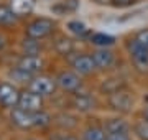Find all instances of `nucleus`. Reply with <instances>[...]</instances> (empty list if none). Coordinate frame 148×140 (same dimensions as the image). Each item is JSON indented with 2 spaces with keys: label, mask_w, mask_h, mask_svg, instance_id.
<instances>
[{
  "label": "nucleus",
  "mask_w": 148,
  "mask_h": 140,
  "mask_svg": "<svg viewBox=\"0 0 148 140\" xmlns=\"http://www.w3.org/2000/svg\"><path fill=\"white\" fill-rule=\"evenodd\" d=\"M68 28H69V32L74 33L76 36H86L87 35V28H86V25L82 22H69L68 23Z\"/></svg>",
  "instance_id": "21"
},
{
  "label": "nucleus",
  "mask_w": 148,
  "mask_h": 140,
  "mask_svg": "<svg viewBox=\"0 0 148 140\" xmlns=\"http://www.w3.org/2000/svg\"><path fill=\"white\" fill-rule=\"evenodd\" d=\"M28 89L38 96H51L56 91V81H53L48 76H33L32 81L28 82Z\"/></svg>",
  "instance_id": "4"
},
{
  "label": "nucleus",
  "mask_w": 148,
  "mask_h": 140,
  "mask_svg": "<svg viewBox=\"0 0 148 140\" xmlns=\"http://www.w3.org/2000/svg\"><path fill=\"white\" fill-rule=\"evenodd\" d=\"M23 49L27 51V54H38V51H40L38 40L28 36V40H25V41H23Z\"/></svg>",
  "instance_id": "23"
},
{
  "label": "nucleus",
  "mask_w": 148,
  "mask_h": 140,
  "mask_svg": "<svg viewBox=\"0 0 148 140\" xmlns=\"http://www.w3.org/2000/svg\"><path fill=\"white\" fill-rule=\"evenodd\" d=\"M95 3H101V5H104V3H109L110 0H94Z\"/></svg>",
  "instance_id": "31"
},
{
  "label": "nucleus",
  "mask_w": 148,
  "mask_h": 140,
  "mask_svg": "<svg viewBox=\"0 0 148 140\" xmlns=\"http://www.w3.org/2000/svg\"><path fill=\"white\" fill-rule=\"evenodd\" d=\"M18 20V15L8 5H0V27H12Z\"/></svg>",
  "instance_id": "14"
},
{
  "label": "nucleus",
  "mask_w": 148,
  "mask_h": 140,
  "mask_svg": "<svg viewBox=\"0 0 148 140\" xmlns=\"http://www.w3.org/2000/svg\"><path fill=\"white\" fill-rule=\"evenodd\" d=\"M115 38L110 36V35H106V33H92L90 35V43L95 45V46H101V48H107L114 45Z\"/></svg>",
  "instance_id": "18"
},
{
  "label": "nucleus",
  "mask_w": 148,
  "mask_h": 140,
  "mask_svg": "<svg viewBox=\"0 0 148 140\" xmlns=\"http://www.w3.org/2000/svg\"><path fill=\"white\" fill-rule=\"evenodd\" d=\"M71 66L79 76H87L95 69V65L90 54H76L71 59Z\"/></svg>",
  "instance_id": "9"
},
{
  "label": "nucleus",
  "mask_w": 148,
  "mask_h": 140,
  "mask_svg": "<svg viewBox=\"0 0 148 140\" xmlns=\"http://www.w3.org/2000/svg\"><path fill=\"white\" fill-rule=\"evenodd\" d=\"M12 122L18 127V129L28 130L35 127V112H28L25 109L15 107L12 110Z\"/></svg>",
  "instance_id": "8"
},
{
  "label": "nucleus",
  "mask_w": 148,
  "mask_h": 140,
  "mask_svg": "<svg viewBox=\"0 0 148 140\" xmlns=\"http://www.w3.org/2000/svg\"><path fill=\"white\" fill-rule=\"evenodd\" d=\"M107 140H132L130 132H120V134H109L106 137Z\"/></svg>",
  "instance_id": "25"
},
{
  "label": "nucleus",
  "mask_w": 148,
  "mask_h": 140,
  "mask_svg": "<svg viewBox=\"0 0 148 140\" xmlns=\"http://www.w3.org/2000/svg\"><path fill=\"white\" fill-rule=\"evenodd\" d=\"M73 106L76 110H81V112H87L90 109H94L95 101L94 97L89 96V94H76L73 99Z\"/></svg>",
  "instance_id": "12"
},
{
  "label": "nucleus",
  "mask_w": 148,
  "mask_h": 140,
  "mask_svg": "<svg viewBox=\"0 0 148 140\" xmlns=\"http://www.w3.org/2000/svg\"><path fill=\"white\" fill-rule=\"evenodd\" d=\"M10 74H12V78H13L15 81H18V82H30L32 81V78H33L32 74H28V73H25V71H21L20 68H15Z\"/></svg>",
  "instance_id": "24"
},
{
  "label": "nucleus",
  "mask_w": 148,
  "mask_h": 140,
  "mask_svg": "<svg viewBox=\"0 0 148 140\" xmlns=\"http://www.w3.org/2000/svg\"><path fill=\"white\" fill-rule=\"evenodd\" d=\"M56 86L66 92H77L82 86V81L76 71H63L56 78Z\"/></svg>",
  "instance_id": "5"
},
{
  "label": "nucleus",
  "mask_w": 148,
  "mask_h": 140,
  "mask_svg": "<svg viewBox=\"0 0 148 140\" xmlns=\"http://www.w3.org/2000/svg\"><path fill=\"white\" fill-rule=\"evenodd\" d=\"M16 68H20L21 71H25V73H28V74L35 76L38 71L43 68V61H41V58H40L38 54H25L23 58H20Z\"/></svg>",
  "instance_id": "11"
},
{
  "label": "nucleus",
  "mask_w": 148,
  "mask_h": 140,
  "mask_svg": "<svg viewBox=\"0 0 148 140\" xmlns=\"http://www.w3.org/2000/svg\"><path fill=\"white\" fill-rule=\"evenodd\" d=\"M32 140H35V139H32Z\"/></svg>",
  "instance_id": "33"
},
{
  "label": "nucleus",
  "mask_w": 148,
  "mask_h": 140,
  "mask_svg": "<svg viewBox=\"0 0 148 140\" xmlns=\"http://www.w3.org/2000/svg\"><path fill=\"white\" fill-rule=\"evenodd\" d=\"M49 122H51V117L46 112H43V109L35 112V127H46L49 125Z\"/></svg>",
  "instance_id": "22"
},
{
  "label": "nucleus",
  "mask_w": 148,
  "mask_h": 140,
  "mask_svg": "<svg viewBox=\"0 0 148 140\" xmlns=\"http://www.w3.org/2000/svg\"><path fill=\"white\" fill-rule=\"evenodd\" d=\"M123 87H127L125 81L120 79V78H110V79H107L101 84V91L104 94H112V92L119 91V89H123Z\"/></svg>",
  "instance_id": "15"
},
{
  "label": "nucleus",
  "mask_w": 148,
  "mask_h": 140,
  "mask_svg": "<svg viewBox=\"0 0 148 140\" xmlns=\"http://www.w3.org/2000/svg\"><path fill=\"white\" fill-rule=\"evenodd\" d=\"M20 99V91L15 86H12L8 82L0 84V104L3 107H16Z\"/></svg>",
  "instance_id": "7"
},
{
  "label": "nucleus",
  "mask_w": 148,
  "mask_h": 140,
  "mask_svg": "<svg viewBox=\"0 0 148 140\" xmlns=\"http://www.w3.org/2000/svg\"><path fill=\"white\" fill-rule=\"evenodd\" d=\"M127 49L130 54L133 66L137 68V71L140 73H148V48H145L137 38L128 40L127 43Z\"/></svg>",
  "instance_id": "1"
},
{
  "label": "nucleus",
  "mask_w": 148,
  "mask_h": 140,
  "mask_svg": "<svg viewBox=\"0 0 148 140\" xmlns=\"http://www.w3.org/2000/svg\"><path fill=\"white\" fill-rule=\"evenodd\" d=\"M106 140H107V139H106Z\"/></svg>",
  "instance_id": "34"
},
{
  "label": "nucleus",
  "mask_w": 148,
  "mask_h": 140,
  "mask_svg": "<svg viewBox=\"0 0 148 140\" xmlns=\"http://www.w3.org/2000/svg\"><path fill=\"white\" fill-rule=\"evenodd\" d=\"M61 140H79V139H76L74 135H64V137H63Z\"/></svg>",
  "instance_id": "29"
},
{
  "label": "nucleus",
  "mask_w": 148,
  "mask_h": 140,
  "mask_svg": "<svg viewBox=\"0 0 148 140\" xmlns=\"http://www.w3.org/2000/svg\"><path fill=\"white\" fill-rule=\"evenodd\" d=\"M54 32V22L49 18H36L27 27V36L43 40Z\"/></svg>",
  "instance_id": "3"
},
{
  "label": "nucleus",
  "mask_w": 148,
  "mask_h": 140,
  "mask_svg": "<svg viewBox=\"0 0 148 140\" xmlns=\"http://www.w3.org/2000/svg\"><path fill=\"white\" fill-rule=\"evenodd\" d=\"M3 45H5V41H3V38L0 36V49L3 48Z\"/></svg>",
  "instance_id": "32"
},
{
  "label": "nucleus",
  "mask_w": 148,
  "mask_h": 140,
  "mask_svg": "<svg viewBox=\"0 0 148 140\" xmlns=\"http://www.w3.org/2000/svg\"><path fill=\"white\" fill-rule=\"evenodd\" d=\"M18 107L25 109L28 112H38L43 109V99L41 96L35 94L33 91H23L20 92V99H18Z\"/></svg>",
  "instance_id": "6"
},
{
  "label": "nucleus",
  "mask_w": 148,
  "mask_h": 140,
  "mask_svg": "<svg viewBox=\"0 0 148 140\" xmlns=\"http://www.w3.org/2000/svg\"><path fill=\"white\" fill-rule=\"evenodd\" d=\"M133 92L127 91V87L109 94V106L117 112H130L133 107Z\"/></svg>",
  "instance_id": "2"
},
{
  "label": "nucleus",
  "mask_w": 148,
  "mask_h": 140,
  "mask_svg": "<svg viewBox=\"0 0 148 140\" xmlns=\"http://www.w3.org/2000/svg\"><path fill=\"white\" fill-rule=\"evenodd\" d=\"M110 3L114 7H127L130 3H133V0H110Z\"/></svg>",
  "instance_id": "28"
},
{
  "label": "nucleus",
  "mask_w": 148,
  "mask_h": 140,
  "mask_svg": "<svg viewBox=\"0 0 148 140\" xmlns=\"http://www.w3.org/2000/svg\"><path fill=\"white\" fill-rule=\"evenodd\" d=\"M90 56H92V61H94V65H95V69L106 71L115 63V56H114V53H112L110 49H107V48L97 49V51H94Z\"/></svg>",
  "instance_id": "10"
},
{
  "label": "nucleus",
  "mask_w": 148,
  "mask_h": 140,
  "mask_svg": "<svg viewBox=\"0 0 148 140\" xmlns=\"http://www.w3.org/2000/svg\"><path fill=\"white\" fill-rule=\"evenodd\" d=\"M33 5H35V0H12V10L15 12L18 16L21 15H27V13H30L33 8Z\"/></svg>",
  "instance_id": "17"
},
{
  "label": "nucleus",
  "mask_w": 148,
  "mask_h": 140,
  "mask_svg": "<svg viewBox=\"0 0 148 140\" xmlns=\"http://www.w3.org/2000/svg\"><path fill=\"white\" fill-rule=\"evenodd\" d=\"M133 132L140 140H148V120H140L138 124H135L133 127Z\"/></svg>",
  "instance_id": "20"
},
{
  "label": "nucleus",
  "mask_w": 148,
  "mask_h": 140,
  "mask_svg": "<svg viewBox=\"0 0 148 140\" xmlns=\"http://www.w3.org/2000/svg\"><path fill=\"white\" fill-rule=\"evenodd\" d=\"M106 130L102 125H89L87 129L84 130V135H82V139L84 140H106Z\"/></svg>",
  "instance_id": "16"
},
{
  "label": "nucleus",
  "mask_w": 148,
  "mask_h": 140,
  "mask_svg": "<svg viewBox=\"0 0 148 140\" xmlns=\"http://www.w3.org/2000/svg\"><path fill=\"white\" fill-rule=\"evenodd\" d=\"M104 130H106V135H109V134H120V132H130V127L122 119H110V120L106 122Z\"/></svg>",
  "instance_id": "13"
},
{
  "label": "nucleus",
  "mask_w": 148,
  "mask_h": 140,
  "mask_svg": "<svg viewBox=\"0 0 148 140\" xmlns=\"http://www.w3.org/2000/svg\"><path fill=\"white\" fill-rule=\"evenodd\" d=\"M143 119L148 120V106H145V109H143Z\"/></svg>",
  "instance_id": "30"
},
{
  "label": "nucleus",
  "mask_w": 148,
  "mask_h": 140,
  "mask_svg": "<svg viewBox=\"0 0 148 140\" xmlns=\"http://www.w3.org/2000/svg\"><path fill=\"white\" fill-rule=\"evenodd\" d=\"M135 38H137L145 48H148V30H142V32H138Z\"/></svg>",
  "instance_id": "26"
},
{
  "label": "nucleus",
  "mask_w": 148,
  "mask_h": 140,
  "mask_svg": "<svg viewBox=\"0 0 148 140\" xmlns=\"http://www.w3.org/2000/svg\"><path fill=\"white\" fill-rule=\"evenodd\" d=\"M54 48H56V51H58L59 54H71L74 51V43L69 40V38H59L58 41H56V45H54Z\"/></svg>",
  "instance_id": "19"
},
{
  "label": "nucleus",
  "mask_w": 148,
  "mask_h": 140,
  "mask_svg": "<svg viewBox=\"0 0 148 140\" xmlns=\"http://www.w3.org/2000/svg\"><path fill=\"white\" fill-rule=\"evenodd\" d=\"M61 7H63L64 10H76L77 8V0H64L63 3H61Z\"/></svg>",
  "instance_id": "27"
}]
</instances>
